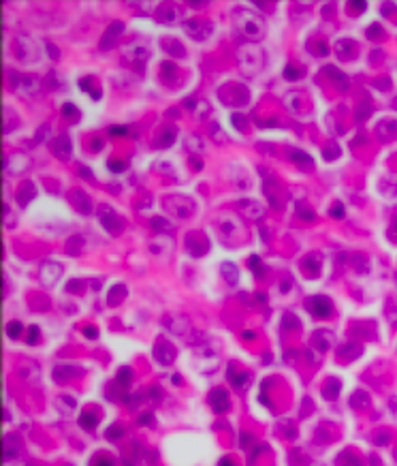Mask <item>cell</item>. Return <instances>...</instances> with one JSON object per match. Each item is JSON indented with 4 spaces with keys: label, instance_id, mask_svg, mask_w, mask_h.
<instances>
[{
    "label": "cell",
    "instance_id": "obj_15",
    "mask_svg": "<svg viewBox=\"0 0 397 466\" xmlns=\"http://www.w3.org/2000/svg\"><path fill=\"white\" fill-rule=\"evenodd\" d=\"M308 308L314 312V317H329V315H331V310H333V306H331V302H329L327 297L314 295V297L308 299Z\"/></svg>",
    "mask_w": 397,
    "mask_h": 466
},
{
    "label": "cell",
    "instance_id": "obj_19",
    "mask_svg": "<svg viewBox=\"0 0 397 466\" xmlns=\"http://www.w3.org/2000/svg\"><path fill=\"white\" fill-rule=\"evenodd\" d=\"M52 150H53V154H56L58 158H62V161L71 158V154H73L71 139L66 137V135H60V137H56V139L52 142Z\"/></svg>",
    "mask_w": 397,
    "mask_h": 466
},
{
    "label": "cell",
    "instance_id": "obj_12",
    "mask_svg": "<svg viewBox=\"0 0 397 466\" xmlns=\"http://www.w3.org/2000/svg\"><path fill=\"white\" fill-rule=\"evenodd\" d=\"M164 325L169 327V332H173L178 336H186L188 332H190V321H188L186 317H182V315L164 317Z\"/></svg>",
    "mask_w": 397,
    "mask_h": 466
},
{
    "label": "cell",
    "instance_id": "obj_35",
    "mask_svg": "<svg viewBox=\"0 0 397 466\" xmlns=\"http://www.w3.org/2000/svg\"><path fill=\"white\" fill-rule=\"evenodd\" d=\"M338 466H363L361 458L355 456L352 451H344L342 456H338Z\"/></svg>",
    "mask_w": 397,
    "mask_h": 466
},
{
    "label": "cell",
    "instance_id": "obj_45",
    "mask_svg": "<svg viewBox=\"0 0 397 466\" xmlns=\"http://www.w3.org/2000/svg\"><path fill=\"white\" fill-rule=\"evenodd\" d=\"M92 466H113V460L109 458V456H96L94 460H92Z\"/></svg>",
    "mask_w": 397,
    "mask_h": 466
},
{
    "label": "cell",
    "instance_id": "obj_26",
    "mask_svg": "<svg viewBox=\"0 0 397 466\" xmlns=\"http://www.w3.org/2000/svg\"><path fill=\"white\" fill-rule=\"evenodd\" d=\"M220 272H222V278L227 280L231 287H235L237 283H239V267H237L235 263H222Z\"/></svg>",
    "mask_w": 397,
    "mask_h": 466
},
{
    "label": "cell",
    "instance_id": "obj_36",
    "mask_svg": "<svg viewBox=\"0 0 397 466\" xmlns=\"http://www.w3.org/2000/svg\"><path fill=\"white\" fill-rule=\"evenodd\" d=\"M83 237L81 235H73L69 244H66V253L69 255H81V250H83Z\"/></svg>",
    "mask_w": 397,
    "mask_h": 466
},
{
    "label": "cell",
    "instance_id": "obj_39",
    "mask_svg": "<svg viewBox=\"0 0 397 466\" xmlns=\"http://www.w3.org/2000/svg\"><path fill=\"white\" fill-rule=\"evenodd\" d=\"M96 424H99V417L92 415V413H83L79 417V426L85 428V430H94Z\"/></svg>",
    "mask_w": 397,
    "mask_h": 466
},
{
    "label": "cell",
    "instance_id": "obj_21",
    "mask_svg": "<svg viewBox=\"0 0 397 466\" xmlns=\"http://www.w3.org/2000/svg\"><path fill=\"white\" fill-rule=\"evenodd\" d=\"M17 372H20V377L28 383H39L41 381V370H39L36 364H32V361H22V364L17 366Z\"/></svg>",
    "mask_w": 397,
    "mask_h": 466
},
{
    "label": "cell",
    "instance_id": "obj_46",
    "mask_svg": "<svg viewBox=\"0 0 397 466\" xmlns=\"http://www.w3.org/2000/svg\"><path fill=\"white\" fill-rule=\"evenodd\" d=\"M47 133H50V126H41L39 128V133H36V137H34V142L36 144H43V142H45V137H47Z\"/></svg>",
    "mask_w": 397,
    "mask_h": 466
},
{
    "label": "cell",
    "instance_id": "obj_51",
    "mask_svg": "<svg viewBox=\"0 0 397 466\" xmlns=\"http://www.w3.org/2000/svg\"><path fill=\"white\" fill-rule=\"evenodd\" d=\"M310 47H312V50L318 54V56H325V54H327V45H322V43H312Z\"/></svg>",
    "mask_w": 397,
    "mask_h": 466
},
{
    "label": "cell",
    "instance_id": "obj_1",
    "mask_svg": "<svg viewBox=\"0 0 397 466\" xmlns=\"http://www.w3.org/2000/svg\"><path fill=\"white\" fill-rule=\"evenodd\" d=\"M233 20H235V26L239 30V34H243L246 39L250 41H259L265 36V20H263L261 15L252 13V11L248 9H237L233 11Z\"/></svg>",
    "mask_w": 397,
    "mask_h": 466
},
{
    "label": "cell",
    "instance_id": "obj_20",
    "mask_svg": "<svg viewBox=\"0 0 397 466\" xmlns=\"http://www.w3.org/2000/svg\"><path fill=\"white\" fill-rule=\"evenodd\" d=\"M210 404H212V408L216 410V413H224V410L229 408V394L224 391L222 387H218V389H212L210 391Z\"/></svg>",
    "mask_w": 397,
    "mask_h": 466
},
{
    "label": "cell",
    "instance_id": "obj_55",
    "mask_svg": "<svg viewBox=\"0 0 397 466\" xmlns=\"http://www.w3.org/2000/svg\"><path fill=\"white\" fill-rule=\"evenodd\" d=\"M333 216H344V207H340V205H333Z\"/></svg>",
    "mask_w": 397,
    "mask_h": 466
},
{
    "label": "cell",
    "instance_id": "obj_24",
    "mask_svg": "<svg viewBox=\"0 0 397 466\" xmlns=\"http://www.w3.org/2000/svg\"><path fill=\"white\" fill-rule=\"evenodd\" d=\"M162 50L167 54H171V56H175V58H184L186 56L184 45H182L178 39H171V36H164V39H162Z\"/></svg>",
    "mask_w": 397,
    "mask_h": 466
},
{
    "label": "cell",
    "instance_id": "obj_47",
    "mask_svg": "<svg viewBox=\"0 0 397 466\" xmlns=\"http://www.w3.org/2000/svg\"><path fill=\"white\" fill-rule=\"evenodd\" d=\"M284 77L286 79H299V77H301V73H299V69H295V66H286Z\"/></svg>",
    "mask_w": 397,
    "mask_h": 466
},
{
    "label": "cell",
    "instance_id": "obj_42",
    "mask_svg": "<svg viewBox=\"0 0 397 466\" xmlns=\"http://www.w3.org/2000/svg\"><path fill=\"white\" fill-rule=\"evenodd\" d=\"M132 381V372L128 370V368H122V370L118 372V385H122V387H126L128 383Z\"/></svg>",
    "mask_w": 397,
    "mask_h": 466
},
{
    "label": "cell",
    "instance_id": "obj_14",
    "mask_svg": "<svg viewBox=\"0 0 397 466\" xmlns=\"http://www.w3.org/2000/svg\"><path fill=\"white\" fill-rule=\"evenodd\" d=\"M156 17L162 24H178L182 20V11L175 4H160L156 9Z\"/></svg>",
    "mask_w": 397,
    "mask_h": 466
},
{
    "label": "cell",
    "instance_id": "obj_33",
    "mask_svg": "<svg viewBox=\"0 0 397 466\" xmlns=\"http://www.w3.org/2000/svg\"><path fill=\"white\" fill-rule=\"evenodd\" d=\"M126 295V287L124 285H115L111 291H109V297H107V304L109 306H118L122 299Z\"/></svg>",
    "mask_w": 397,
    "mask_h": 466
},
{
    "label": "cell",
    "instance_id": "obj_58",
    "mask_svg": "<svg viewBox=\"0 0 397 466\" xmlns=\"http://www.w3.org/2000/svg\"><path fill=\"white\" fill-rule=\"evenodd\" d=\"M395 231H397V229H395Z\"/></svg>",
    "mask_w": 397,
    "mask_h": 466
},
{
    "label": "cell",
    "instance_id": "obj_29",
    "mask_svg": "<svg viewBox=\"0 0 397 466\" xmlns=\"http://www.w3.org/2000/svg\"><path fill=\"white\" fill-rule=\"evenodd\" d=\"M335 52H338L340 58H352L355 56V43L350 39H342V41H338V45H335Z\"/></svg>",
    "mask_w": 397,
    "mask_h": 466
},
{
    "label": "cell",
    "instance_id": "obj_11",
    "mask_svg": "<svg viewBox=\"0 0 397 466\" xmlns=\"http://www.w3.org/2000/svg\"><path fill=\"white\" fill-rule=\"evenodd\" d=\"M128 47H131V50H135V54H126V60H128V62H132L135 66L139 64V69H143L145 60H148V56H150V52H148V45H145V41L137 39V41H132Z\"/></svg>",
    "mask_w": 397,
    "mask_h": 466
},
{
    "label": "cell",
    "instance_id": "obj_43",
    "mask_svg": "<svg viewBox=\"0 0 397 466\" xmlns=\"http://www.w3.org/2000/svg\"><path fill=\"white\" fill-rule=\"evenodd\" d=\"M152 227H154V231H158V233H169L171 231L169 223H167V220H162V218H154V220H152Z\"/></svg>",
    "mask_w": 397,
    "mask_h": 466
},
{
    "label": "cell",
    "instance_id": "obj_44",
    "mask_svg": "<svg viewBox=\"0 0 397 466\" xmlns=\"http://www.w3.org/2000/svg\"><path fill=\"white\" fill-rule=\"evenodd\" d=\"M7 334H9V338H17V336H22V325L13 321V323H9V327H7Z\"/></svg>",
    "mask_w": 397,
    "mask_h": 466
},
{
    "label": "cell",
    "instance_id": "obj_54",
    "mask_svg": "<svg viewBox=\"0 0 397 466\" xmlns=\"http://www.w3.org/2000/svg\"><path fill=\"white\" fill-rule=\"evenodd\" d=\"M83 334L88 336V338H96V336H99V334H96V329H94V327H85V329H83Z\"/></svg>",
    "mask_w": 397,
    "mask_h": 466
},
{
    "label": "cell",
    "instance_id": "obj_53",
    "mask_svg": "<svg viewBox=\"0 0 397 466\" xmlns=\"http://www.w3.org/2000/svg\"><path fill=\"white\" fill-rule=\"evenodd\" d=\"M233 122H235V126H237V128H239V126L243 128V124H246V118H243V116H237V114H235V116H233Z\"/></svg>",
    "mask_w": 397,
    "mask_h": 466
},
{
    "label": "cell",
    "instance_id": "obj_8",
    "mask_svg": "<svg viewBox=\"0 0 397 466\" xmlns=\"http://www.w3.org/2000/svg\"><path fill=\"white\" fill-rule=\"evenodd\" d=\"M60 276H62V265L56 261H45L39 269V280H41V285H45V287H53L58 283Z\"/></svg>",
    "mask_w": 397,
    "mask_h": 466
},
{
    "label": "cell",
    "instance_id": "obj_57",
    "mask_svg": "<svg viewBox=\"0 0 397 466\" xmlns=\"http://www.w3.org/2000/svg\"><path fill=\"white\" fill-rule=\"evenodd\" d=\"M231 464H233V462H231L229 458H227V460H222V462H220V466H231Z\"/></svg>",
    "mask_w": 397,
    "mask_h": 466
},
{
    "label": "cell",
    "instance_id": "obj_32",
    "mask_svg": "<svg viewBox=\"0 0 397 466\" xmlns=\"http://www.w3.org/2000/svg\"><path fill=\"white\" fill-rule=\"evenodd\" d=\"M56 408L62 415H69L73 408H75V398L73 396H58L56 398Z\"/></svg>",
    "mask_w": 397,
    "mask_h": 466
},
{
    "label": "cell",
    "instance_id": "obj_2",
    "mask_svg": "<svg viewBox=\"0 0 397 466\" xmlns=\"http://www.w3.org/2000/svg\"><path fill=\"white\" fill-rule=\"evenodd\" d=\"M237 62H239V69L243 71V75H256L265 66V54H263L259 45L246 43L237 52Z\"/></svg>",
    "mask_w": 397,
    "mask_h": 466
},
{
    "label": "cell",
    "instance_id": "obj_56",
    "mask_svg": "<svg viewBox=\"0 0 397 466\" xmlns=\"http://www.w3.org/2000/svg\"><path fill=\"white\" fill-rule=\"evenodd\" d=\"M118 437V426H113L111 430H109V438H115Z\"/></svg>",
    "mask_w": 397,
    "mask_h": 466
},
{
    "label": "cell",
    "instance_id": "obj_9",
    "mask_svg": "<svg viewBox=\"0 0 397 466\" xmlns=\"http://www.w3.org/2000/svg\"><path fill=\"white\" fill-rule=\"evenodd\" d=\"M175 355H178V351H175V347L171 345V342H167L164 338H158L156 347H154V359L158 364H162V366L173 364Z\"/></svg>",
    "mask_w": 397,
    "mask_h": 466
},
{
    "label": "cell",
    "instance_id": "obj_34",
    "mask_svg": "<svg viewBox=\"0 0 397 466\" xmlns=\"http://www.w3.org/2000/svg\"><path fill=\"white\" fill-rule=\"evenodd\" d=\"M350 407L352 408H359V410H363V408H368L370 407V398L365 391H355L350 398Z\"/></svg>",
    "mask_w": 397,
    "mask_h": 466
},
{
    "label": "cell",
    "instance_id": "obj_7",
    "mask_svg": "<svg viewBox=\"0 0 397 466\" xmlns=\"http://www.w3.org/2000/svg\"><path fill=\"white\" fill-rule=\"evenodd\" d=\"M99 218H101L103 227H105L111 235H120V233H122V220H120V216L109 205H101L99 207Z\"/></svg>",
    "mask_w": 397,
    "mask_h": 466
},
{
    "label": "cell",
    "instance_id": "obj_18",
    "mask_svg": "<svg viewBox=\"0 0 397 466\" xmlns=\"http://www.w3.org/2000/svg\"><path fill=\"white\" fill-rule=\"evenodd\" d=\"M69 201L75 205L77 212H81V214H90V212H92V201H90V197L83 191H71L69 193Z\"/></svg>",
    "mask_w": 397,
    "mask_h": 466
},
{
    "label": "cell",
    "instance_id": "obj_4",
    "mask_svg": "<svg viewBox=\"0 0 397 466\" xmlns=\"http://www.w3.org/2000/svg\"><path fill=\"white\" fill-rule=\"evenodd\" d=\"M164 210L169 214H173L175 218H190L194 212V204L188 197H182V195H173V197L164 199Z\"/></svg>",
    "mask_w": 397,
    "mask_h": 466
},
{
    "label": "cell",
    "instance_id": "obj_37",
    "mask_svg": "<svg viewBox=\"0 0 397 466\" xmlns=\"http://www.w3.org/2000/svg\"><path fill=\"white\" fill-rule=\"evenodd\" d=\"M303 272L308 274V276H312V278H316V276L320 274V263L316 261L314 257H310V259L303 261Z\"/></svg>",
    "mask_w": 397,
    "mask_h": 466
},
{
    "label": "cell",
    "instance_id": "obj_3",
    "mask_svg": "<svg viewBox=\"0 0 397 466\" xmlns=\"http://www.w3.org/2000/svg\"><path fill=\"white\" fill-rule=\"evenodd\" d=\"M220 101L227 103L231 107H239V105H246L250 94H248V88L246 86H239V84H224L222 88L218 92Z\"/></svg>",
    "mask_w": 397,
    "mask_h": 466
},
{
    "label": "cell",
    "instance_id": "obj_28",
    "mask_svg": "<svg viewBox=\"0 0 397 466\" xmlns=\"http://www.w3.org/2000/svg\"><path fill=\"white\" fill-rule=\"evenodd\" d=\"M340 389H342V385L338 379H327L325 385H322V396L327 398V400H335L340 394Z\"/></svg>",
    "mask_w": 397,
    "mask_h": 466
},
{
    "label": "cell",
    "instance_id": "obj_52",
    "mask_svg": "<svg viewBox=\"0 0 397 466\" xmlns=\"http://www.w3.org/2000/svg\"><path fill=\"white\" fill-rule=\"evenodd\" d=\"M39 340V327H30V334H28V345H32V342Z\"/></svg>",
    "mask_w": 397,
    "mask_h": 466
},
{
    "label": "cell",
    "instance_id": "obj_40",
    "mask_svg": "<svg viewBox=\"0 0 397 466\" xmlns=\"http://www.w3.org/2000/svg\"><path fill=\"white\" fill-rule=\"evenodd\" d=\"M62 114H64V118H69L71 122H77V120H79V112L75 109V105H71V103L62 105Z\"/></svg>",
    "mask_w": 397,
    "mask_h": 466
},
{
    "label": "cell",
    "instance_id": "obj_41",
    "mask_svg": "<svg viewBox=\"0 0 397 466\" xmlns=\"http://www.w3.org/2000/svg\"><path fill=\"white\" fill-rule=\"evenodd\" d=\"M338 154H340L338 144H329V146H325V150H322V156H325L327 161H333V158H338Z\"/></svg>",
    "mask_w": 397,
    "mask_h": 466
},
{
    "label": "cell",
    "instance_id": "obj_49",
    "mask_svg": "<svg viewBox=\"0 0 397 466\" xmlns=\"http://www.w3.org/2000/svg\"><path fill=\"white\" fill-rule=\"evenodd\" d=\"M81 289H83V283H81V280H73V283L66 287V291H69V293H79Z\"/></svg>",
    "mask_w": 397,
    "mask_h": 466
},
{
    "label": "cell",
    "instance_id": "obj_17",
    "mask_svg": "<svg viewBox=\"0 0 397 466\" xmlns=\"http://www.w3.org/2000/svg\"><path fill=\"white\" fill-rule=\"evenodd\" d=\"M122 30H124V24H122V22H113L111 26L107 28V32L103 34V41H101V47H103V50H111L115 43H118Z\"/></svg>",
    "mask_w": 397,
    "mask_h": 466
},
{
    "label": "cell",
    "instance_id": "obj_27",
    "mask_svg": "<svg viewBox=\"0 0 397 466\" xmlns=\"http://www.w3.org/2000/svg\"><path fill=\"white\" fill-rule=\"evenodd\" d=\"M175 135H178V128L175 126H164L162 133L158 135V139H156V148H169V146L173 144Z\"/></svg>",
    "mask_w": 397,
    "mask_h": 466
},
{
    "label": "cell",
    "instance_id": "obj_22",
    "mask_svg": "<svg viewBox=\"0 0 397 466\" xmlns=\"http://www.w3.org/2000/svg\"><path fill=\"white\" fill-rule=\"evenodd\" d=\"M239 210L243 216H248V218H261L263 214H265V207H263L261 204H256V201H239Z\"/></svg>",
    "mask_w": 397,
    "mask_h": 466
},
{
    "label": "cell",
    "instance_id": "obj_6",
    "mask_svg": "<svg viewBox=\"0 0 397 466\" xmlns=\"http://www.w3.org/2000/svg\"><path fill=\"white\" fill-rule=\"evenodd\" d=\"M15 54H17V58L22 60V62H36V58H39V52H36V45L32 41L28 39V36H17L15 39Z\"/></svg>",
    "mask_w": 397,
    "mask_h": 466
},
{
    "label": "cell",
    "instance_id": "obj_38",
    "mask_svg": "<svg viewBox=\"0 0 397 466\" xmlns=\"http://www.w3.org/2000/svg\"><path fill=\"white\" fill-rule=\"evenodd\" d=\"M291 156H292V163L301 165L303 169H310V167H312V161H310V154H303V152H299V150H291Z\"/></svg>",
    "mask_w": 397,
    "mask_h": 466
},
{
    "label": "cell",
    "instance_id": "obj_25",
    "mask_svg": "<svg viewBox=\"0 0 397 466\" xmlns=\"http://www.w3.org/2000/svg\"><path fill=\"white\" fill-rule=\"evenodd\" d=\"M331 345H333V336L325 332V329H318V332L312 336V347H316L318 351H327Z\"/></svg>",
    "mask_w": 397,
    "mask_h": 466
},
{
    "label": "cell",
    "instance_id": "obj_30",
    "mask_svg": "<svg viewBox=\"0 0 397 466\" xmlns=\"http://www.w3.org/2000/svg\"><path fill=\"white\" fill-rule=\"evenodd\" d=\"M359 355H361V347H359V345H346V347L340 349L338 357L342 361H352L355 357H359Z\"/></svg>",
    "mask_w": 397,
    "mask_h": 466
},
{
    "label": "cell",
    "instance_id": "obj_5",
    "mask_svg": "<svg viewBox=\"0 0 397 466\" xmlns=\"http://www.w3.org/2000/svg\"><path fill=\"white\" fill-rule=\"evenodd\" d=\"M184 30L188 36H192L194 41H205L210 39L213 32V24L210 20H201V17H192L184 24Z\"/></svg>",
    "mask_w": 397,
    "mask_h": 466
},
{
    "label": "cell",
    "instance_id": "obj_23",
    "mask_svg": "<svg viewBox=\"0 0 397 466\" xmlns=\"http://www.w3.org/2000/svg\"><path fill=\"white\" fill-rule=\"evenodd\" d=\"M79 375H83L81 368H75V366H69V364H58L56 370H53V377H56L58 381H66V379L79 377Z\"/></svg>",
    "mask_w": 397,
    "mask_h": 466
},
{
    "label": "cell",
    "instance_id": "obj_16",
    "mask_svg": "<svg viewBox=\"0 0 397 466\" xmlns=\"http://www.w3.org/2000/svg\"><path fill=\"white\" fill-rule=\"evenodd\" d=\"M28 165H30V161L24 154H11L7 158V163H4V169H7L9 175H20L28 169Z\"/></svg>",
    "mask_w": 397,
    "mask_h": 466
},
{
    "label": "cell",
    "instance_id": "obj_50",
    "mask_svg": "<svg viewBox=\"0 0 397 466\" xmlns=\"http://www.w3.org/2000/svg\"><path fill=\"white\" fill-rule=\"evenodd\" d=\"M109 169H111V171H124L126 163L124 161H109Z\"/></svg>",
    "mask_w": 397,
    "mask_h": 466
},
{
    "label": "cell",
    "instance_id": "obj_48",
    "mask_svg": "<svg viewBox=\"0 0 397 466\" xmlns=\"http://www.w3.org/2000/svg\"><path fill=\"white\" fill-rule=\"evenodd\" d=\"M250 267H252V272L263 274V265H261V259H259V257H250Z\"/></svg>",
    "mask_w": 397,
    "mask_h": 466
},
{
    "label": "cell",
    "instance_id": "obj_13",
    "mask_svg": "<svg viewBox=\"0 0 397 466\" xmlns=\"http://www.w3.org/2000/svg\"><path fill=\"white\" fill-rule=\"evenodd\" d=\"M15 90L20 92L22 96L30 99V96L39 94V90H41V82H39V79H34V77H30V75H28V77H22V79H17Z\"/></svg>",
    "mask_w": 397,
    "mask_h": 466
},
{
    "label": "cell",
    "instance_id": "obj_10",
    "mask_svg": "<svg viewBox=\"0 0 397 466\" xmlns=\"http://www.w3.org/2000/svg\"><path fill=\"white\" fill-rule=\"evenodd\" d=\"M207 237L203 235V233H199V231H192V233H188L186 235V250L190 253L192 257H203L207 253Z\"/></svg>",
    "mask_w": 397,
    "mask_h": 466
},
{
    "label": "cell",
    "instance_id": "obj_31",
    "mask_svg": "<svg viewBox=\"0 0 397 466\" xmlns=\"http://www.w3.org/2000/svg\"><path fill=\"white\" fill-rule=\"evenodd\" d=\"M34 193H36L34 184L32 182H24L20 186V193H17V199H20L22 205H28V201H30V197H34Z\"/></svg>",
    "mask_w": 397,
    "mask_h": 466
}]
</instances>
